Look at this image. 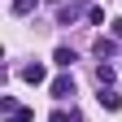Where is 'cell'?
Wrapping results in <instances>:
<instances>
[{"instance_id": "277c9868", "label": "cell", "mask_w": 122, "mask_h": 122, "mask_svg": "<svg viewBox=\"0 0 122 122\" xmlns=\"http://www.w3.org/2000/svg\"><path fill=\"white\" fill-rule=\"evenodd\" d=\"M18 74H22V79H26V83H44V79H48V70H44V66H39V61H35V66H22Z\"/></svg>"}, {"instance_id": "ba28073f", "label": "cell", "mask_w": 122, "mask_h": 122, "mask_svg": "<svg viewBox=\"0 0 122 122\" xmlns=\"http://www.w3.org/2000/svg\"><path fill=\"white\" fill-rule=\"evenodd\" d=\"M30 9H35V0H13V13H18V18H26Z\"/></svg>"}, {"instance_id": "6da1fadb", "label": "cell", "mask_w": 122, "mask_h": 122, "mask_svg": "<svg viewBox=\"0 0 122 122\" xmlns=\"http://www.w3.org/2000/svg\"><path fill=\"white\" fill-rule=\"evenodd\" d=\"M48 92H52L57 100H74V92H79V87H74V74H70V70H66V74H57V79L48 83Z\"/></svg>"}, {"instance_id": "52a82bcc", "label": "cell", "mask_w": 122, "mask_h": 122, "mask_svg": "<svg viewBox=\"0 0 122 122\" xmlns=\"http://www.w3.org/2000/svg\"><path fill=\"white\" fill-rule=\"evenodd\" d=\"M118 74H122V70H113V66H100V70H96V83H100V87H109Z\"/></svg>"}, {"instance_id": "5b68a950", "label": "cell", "mask_w": 122, "mask_h": 122, "mask_svg": "<svg viewBox=\"0 0 122 122\" xmlns=\"http://www.w3.org/2000/svg\"><path fill=\"white\" fill-rule=\"evenodd\" d=\"M100 105H105V109H122V96H118V92H109V87H100Z\"/></svg>"}, {"instance_id": "3957f363", "label": "cell", "mask_w": 122, "mask_h": 122, "mask_svg": "<svg viewBox=\"0 0 122 122\" xmlns=\"http://www.w3.org/2000/svg\"><path fill=\"white\" fill-rule=\"evenodd\" d=\"M83 9H87V0H66V5H61V13H57V18H61V26H70Z\"/></svg>"}, {"instance_id": "8992f818", "label": "cell", "mask_w": 122, "mask_h": 122, "mask_svg": "<svg viewBox=\"0 0 122 122\" xmlns=\"http://www.w3.org/2000/svg\"><path fill=\"white\" fill-rule=\"evenodd\" d=\"M52 61H57L61 70H70V66H74V48H66V44H61V48L52 52Z\"/></svg>"}, {"instance_id": "8fae6325", "label": "cell", "mask_w": 122, "mask_h": 122, "mask_svg": "<svg viewBox=\"0 0 122 122\" xmlns=\"http://www.w3.org/2000/svg\"><path fill=\"white\" fill-rule=\"evenodd\" d=\"M109 26H113V39H122V18H113Z\"/></svg>"}, {"instance_id": "30bf717a", "label": "cell", "mask_w": 122, "mask_h": 122, "mask_svg": "<svg viewBox=\"0 0 122 122\" xmlns=\"http://www.w3.org/2000/svg\"><path fill=\"white\" fill-rule=\"evenodd\" d=\"M9 122H35V113H30V109H18V113H9Z\"/></svg>"}, {"instance_id": "9c48e42d", "label": "cell", "mask_w": 122, "mask_h": 122, "mask_svg": "<svg viewBox=\"0 0 122 122\" xmlns=\"http://www.w3.org/2000/svg\"><path fill=\"white\" fill-rule=\"evenodd\" d=\"M0 109H5V118H9V113H18V109H22V105H18V100H13V96H5V100H0Z\"/></svg>"}, {"instance_id": "7a4b0ae2", "label": "cell", "mask_w": 122, "mask_h": 122, "mask_svg": "<svg viewBox=\"0 0 122 122\" xmlns=\"http://www.w3.org/2000/svg\"><path fill=\"white\" fill-rule=\"evenodd\" d=\"M92 52H96L100 61H113V57H118V39H113V35H100L96 44H92Z\"/></svg>"}]
</instances>
